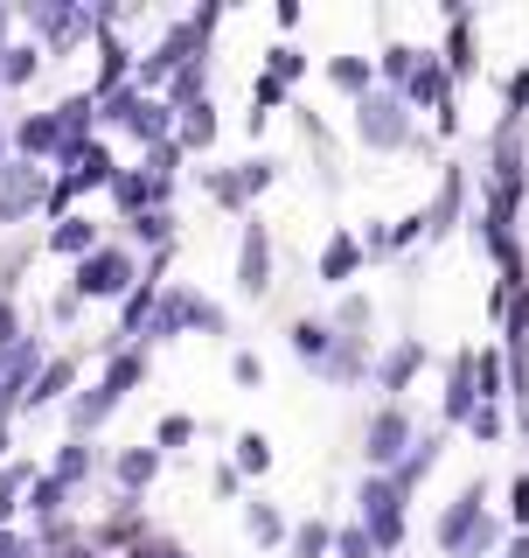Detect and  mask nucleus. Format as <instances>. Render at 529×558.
<instances>
[{
    "mask_svg": "<svg viewBox=\"0 0 529 558\" xmlns=\"http://www.w3.org/2000/svg\"><path fill=\"white\" fill-rule=\"evenodd\" d=\"M481 502H488V488H481V482H467V488H460V502L439 517V551H453V558H481V551H495V545H502V523L488 517Z\"/></svg>",
    "mask_w": 529,
    "mask_h": 558,
    "instance_id": "f257e3e1",
    "label": "nucleus"
},
{
    "mask_svg": "<svg viewBox=\"0 0 529 558\" xmlns=\"http://www.w3.org/2000/svg\"><path fill=\"white\" fill-rule=\"evenodd\" d=\"M356 510H362V531H369V545H377V551H397L404 545V488L391 475H362Z\"/></svg>",
    "mask_w": 529,
    "mask_h": 558,
    "instance_id": "f03ea898",
    "label": "nucleus"
},
{
    "mask_svg": "<svg viewBox=\"0 0 529 558\" xmlns=\"http://www.w3.org/2000/svg\"><path fill=\"white\" fill-rule=\"evenodd\" d=\"M139 287V272H133V252L126 244H98L91 258L77 266V301H112V293H133Z\"/></svg>",
    "mask_w": 529,
    "mask_h": 558,
    "instance_id": "7ed1b4c3",
    "label": "nucleus"
},
{
    "mask_svg": "<svg viewBox=\"0 0 529 558\" xmlns=\"http://www.w3.org/2000/svg\"><path fill=\"white\" fill-rule=\"evenodd\" d=\"M404 447H418V440H411V412L391 398V405H377V412H369V426H362V461L383 475V468L404 461Z\"/></svg>",
    "mask_w": 529,
    "mask_h": 558,
    "instance_id": "20e7f679",
    "label": "nucleus"
},
{
    "mask_svg": "<svg viewBox=\"0 0 529 558\" xmlns=\"http://www.w3.org/2000/svg\"><path fill=\"white\" fill-rule=\"evenodd\" d=\"M356 133L369 147H411V112L391 92H369V98H356Z\"/></svg>",
    "mask_w": 529,
    "mask_h": 558,
    "instance_id": "39448f33",
    "label": "nucleus"
},
{
    "mask_svg": "<svg viewBox=\"0 0 529 558\" xmlns=\"http://www.w3.org/2000/svg\"><path fill=\"white\" fill-rule=\"evenodd\" d=\"M35 203H49V182H42V168H35V161H14V168H0V223H22Z\"/></svg>",
    "mask_w": 529,
    "mask_h": 558,
    "instance_id": "423d86ee",
    "label": "nucleus"
},
{
    "mask_svg": "<svg viewBox=\"0 0 529 558\" xmlns=\"http://www.w3.org/2000/svg\"><path fill=\"white\" fill-rule=\"evenodd\" d=\"M237 287L251 293V301L272 293V231H264L258 217L244 223V244H237Z\"/></svg>",
    "mask_w": 529,
    "mask_h": 558,
    "instance_id": "0eeeda50",
    "label": "nucleus"
},
{
    "mask_svg": "<svg viewBox=\"0 0 529 558\" xmlns=\"http://www.w3.org/2000/svg\"><path fill=\"white\" fill-rule=\"evenodd\" d=\"M14 147L28 154V161H42V154H63V126H57V112H35L14 126Z\"/></svg>",
    "mask_w": 529,
    "mask_h": 558,
    "instance_id": "6e6552de",
    "label": "nucleus"
},
{
    "mask_svg": "<svg viewBox=\"0 0 529 558\" xmlns=\"http://www.w3.org/2000/svg\"><path fill=\"white\" fill-rule=\"evenodd\" d=\"M439 453H446V440H439V433H426V440H418V447H411V453H404V461L391 468V482L404 488V496H411V488H418V482H426L432 468H439Z\"/></svg>",
    "mask_w": 529,
    "mask_h": 558,
    "instance_id": "1a4fd4ad",
    "label": "nucleus"
},
{
    "mask_svg": "<svg viewBox=\"0 0 529 558\" xmlns=\"http://www.w3.org/2000/svg\"><path fill=\"white\" fill-rule=\"evenodd\" d=\"M70 384H77V363H70V356H57V363H42V371H35V384L22 391V405H57V398L70 391Z\"/></svg>",
    "mask_w": 529,
    "mask_h": 558,
    "instance_id": "9d476101",
    "label": "nucleus"
},
{
    "mask_svg": "<svg viewBox=\"0 0 529 558\" xmlns=\"http://www.w3.org/2000/svg\"><path fill=\"white\" fill-rule=\"evenodd\" d=\"M49 252H63V258H77V266H84V258L98 252V223L91 217H63L57 231H49Z\"/></svg>",
    "mask_w": 529,
    "mask_h": 558,
    "instance_id": "9b49d317",
    "label": "nucleus"
},
{
    "mask_svg": "<svg viewBox=\"0 0 529 558\" xmlns=\"http://www.w3.org/2000/svg\"><path fill=\"white\" fill-rule=\"evenodd\" d=\"M418 363H426V342H418V336H404L397 349H391V356H383V371H377V384H383V391H404V384H411V371H418Z\"/></svg>",
    "mask_w": 529,
    "mask_h": 558,
    "instance_id": "f8f14e48",
    "label": "nucleus"
},
{
    "mask_svg": "<svg viewBox=\"0 0 529 558\" xmlns=\"http://www.w3.org/2000/svg\"><path fill=\"white\" fill-rule=\"evenodd\" d=\"M356 266H362V238L342 231V238L321 252V279H328V287H348V279H356Z\"/></svg>",
    "mask_w": 529,
    "mask_h": 558,
    "instance_id": "ddd939ff",
    "label": "nucleus"
},
{
    "mask_svg": "<svg viewBox=\"0 0 529 558\" xmlns=\"http://www.w3.org/2000/svg\"><path fill=\"white\" fill-rule=\"evenodd\" d=\"M244 537H258V545H286L293 531H286V517H279L264 496H251V502H244Z\"/></svg>",
    "mask_w": 529,
    "mask_h": 558,
    "instance_id": "4468645a",
    "label": "nucleus"
},
{
    "mask_svg": "<svg viewBox=\"0 0 529 558\" xmlns=\"http://www.w3.org/2000/svg\"><path fill=\"white\" fill-rule=\"evenodd\" d=\"M28 22L49 35V43H70V35H84L91 28V14H77V8H28Z\"/></svg>",
    "mask_w": 529,
    "mask_h": 558,
    "instance_id": "2eb2a0df",
    "label": "nucleus"
},
{
    "mask_svg": "<svg viewBox=\"0 0 529 558\" xmlns=\"http://www.w3.org/2000/svg\"><path fill=\"white\" fill-rule=\"evenodd\" d=\"M153 475H161V447H126L119 453V482L126 488H147Z\"/></svg>",
    "mask_w": 529,
    "mask_h": 558,
    "instance_id": "dca6fc26",
    "label": "nucleus"
},
{
    "mask_svg": "<svg viewBox=\"0 0 529 558\" xmlns=\"http://www.w3.org/2000/svg\"><path fill=\"white\" fill-rule=\"evenodd\" d=\"M432 98L446 105V63H432V57H426V63H418V77L404 84V105H432Z\"/></svg>",
    "mask_w": 529,
    "mask_h": 558,
    "instance_id": "f3484780",
    "label": "nucleus"
},
{
    "mask_svg": "<svg viewBox=\"0 0 529 558\" xmlns=\"http://www.w3.org/2000/svg\"><path fill=\"white\" fill-rule=\"evenodd\" d=\"M209 140H217V112H209V98L182 105V140H174V147H209Z\"/></svg>",
    "mask_w": 529,
    "mask_h": 558,
    "instance_id": "a211bd4d",
    "label": "nucleus"
},
{
    "mask_svg": "<svg viewBox=\"0 0 529 558\" xmlns=\"http://www.w3.org/2000/svg\"><path fill=\"white\" fill-rule=\"evenodd\" d=\"M35 70H42V49H28V43L0 49V84H28Z\"/></svg>",
    "mask_w": 529,
    "mask_h": 558,
    "instance_id": "6ab92c4d",
    "label": "nucleus"
},
{
    "mask_svg": "<svg viewBox=\"0 0 529 558\" xmlns=\"http://www.w3.org/2000/svg\"><path fill=\"white\" fill-rule=\"evenodd\" d=\"M139 377H147V356H139V349H126V356H112V371H104V391H112V398H126Z\"/></svg>",
    "mask_w": 529,
    "mask_h": 558,
    "instance_id": "aec40b11",
    "label": "nucleus"
},
{
    "mask_svg": "<svg viewBox=\"0 0 529 558\" xmlns=\"http://www.w3.org/2000/svg\"><path fill=\"white\" fill-rule=\"evenodd\" d=\"M328 84H342V92H362V98H369V57H328Z\"/></svg>",
    "mask_w": 529,
    "mask_h": 558,
    "instance_id": "412c9836",
    "label": "nucleus"
},
{
    "mask_svg": "<svg viewBox=\"0 0 529 558\" xmlns=\"http://www.w3.org/2000/svg\"><path fill=\"white\" fill-rule=\"evenodd\" d=\"M264 77H279V84H293V77H307V57H299L293 43H272L264 49Z\"/></svg>",
    "mask_w": 529,
    "mask_h": 558,
    "instance_id": "4be33fe9",
    "label": "nucleus"
},
{
    "mask_svg": "<svg viewBox=\"0 0 529 558\" xmlns=\"http://www.w3.org/2000/svg\"><path fill=\"white\" fill-rule=\"evenodd\" d=\"M237 468H244V475H264V468H272V440H264L258 426L237 433Z\"/></svg>",
    "mask_w": 529,
    "mask_h": 558,
    "instance_id": "5701e85b",
    "label": "nucleus"
},
{
    "mask_svg": "<svg viewBox=\"0 0 529 558\" xmlns=\"http://www.w3.org/2000/svg\"><path fill=\"white\" fill-rule=\"evenodd\" d=\"M63 496H70V488H63L57 475H35V482H28V510H35V517H57Z\"/></svg>",
    "mask_w": 529,
    "mask_h": 558,
    "instance_id": "b1692460",
    "label": "nucleus"
},
{
    "mask_svg": "<svg viewBox=\"0 0 529 558\" xmlns=\"http://www.w3.org/2000/svg\"><path fill=\"white\" fill-rule=\"evenodd\" d=\"M321 551H334V531H328L321 517L299 523V531H293V558H321Z\"/></svg>",
    "mask_w": 529,
    "mask_h": 558,
    "instance_id": "393cba45",
    "label": "nucleus"
},
{
    "mask_svg": "<svg viewBox=\"0 0 529 558\" xmlns=\"http://www.w3.org/2000/svg\"><path fill=\"white\" fill-rule=\"evenodd\" d=\"M49 475H57L63 488H70V482H84V475H91V447H77V440H70V447L57 453V468H49Z\"/></svg>",
    "mask_w": 529,
    "mask_h": 558,
    "instance_id": "a878e982",
    "label": "nucleus"
},
{
    "mask_svg": "<svg viewBox=\"0 0 529 558\" xmlns=\"http://www.w3.org/2000/svg\"><path fill=\"white\" fill-rule=\"evenodd\" d=\"M502 426H508V418H502V405H473V418H467V433H473V440H502Z\"/></svg>",
    "mask_w": 529,
    "mask_h": 558,
    "instance_id": "bb28decb",
    "label": "nucleus"
},
{
    "mask_svg": "<svg viewBox=\"0 0 529 558\" xmlns=\"http://www.w3.org/2000/svg\"><path fill=\"white\" fill-rule=\"evenodd\" d=\"M334 558H377V545H369V531H362V523L334 531Z\"/></svg>",
    "mask_w": 529,
    "mask_h": 558,
    "instance_id": "cd10ccee",
    "label": "nucleus"
},
{
    "mask_svg": "<svg viewBox=\"0 0 529 558\" xmlns=\"http://www.w3.org/2000/svg\"><path fill=\"white\" fill-rule=\"evenodd\" d=\"M133 238H147V244H168V238H174L168 209H147V217H133Z\"/></svg>",
    "mask_w": 529,
    "mask_h": 558,
    "instance_id": "c85d7f7f",
    "label": "nucleus"
},
{
    "mask_svg": "<svg viewBox=\"0 0 529 558\" xmlns=\"http://www.w3.org/2000/svg\"><path fill=\"white\" fill-rule=\"evenodd\" d=\"M231 377L244 384V391H258V384H264V363L251 356V349H237V356H231Z\"/></svg>",
    "mask_w": 529,
    "mask_h": 558,
    "instance_id": "c756f323",
    "label": "nucleus"
},
{
    "mask_svg": "<svg viewBox=\"0 0 529 558\" xmlns=\"http://www.w3.org/2000/svg\"><path fill=\"white\" fill-rule=\"evenodd\" d=\"M153 440H161V447H188V440H196V418H182V412L161 418V433H153Z\"/></svg>",
    "mask_w": 529,
    "mask_h": 558,
    "instance_id": "7c9ffc66",
    "label": "nucleus"
},
{
    "mask_svg": "<svg viewBox=\"0 0 529 558\" xmlns=\"http://www.w3.org/2000/svg\"><path fill=\"white\" fill-rule=\"evenodd\" d=\"M258 105H286V84H279V77H264V70L251 77V112H258Z\"/></svg>",
    "mask_w": 529,
    "mask_h": 558,
    "instance_id": "2f4dec72",
    "label": "nucleus"
},
{
    "mask_svg": "<svg viewBox=\"0 0 529 558\" xmlns=\"http://www.w3.org/2000/svg\"><path fill=\"white\" fill-rule=\"evenodd\" d=\"M508 523H522V531H529V475L508 482Z\"/></svg>",
    "mask_w": 529,
    "mask_h": 558,
    "instance_id": "473e14b6",
    "label": "nucleus"
},
{
    "mask_svg": "<svg viewBox=\"0 0 529 558\" xmlns=\"http://www.w3.org/2000/svg\"><path fill=\"white\" fill-rule=\"evenodd\" d=\"M14 342H22V314H14L8 301H0V356H8Z\"/></svg>",
    "mask_w": 529,
    "mask_h": 558,
    "instance_id": "72a5a7b5",
    "label": "nucleus"
},
{
    "mask_svg": "<svg viewBox=\"0 0 529 558\" xmlns=\"http://www.w3.org/2000/svg\"><path fill=\"white\" fill-rule=\"evenodd\" d=\"M529 112V70H516V84H508V119Z\"/></svg>",
    "mask_w": 529,
    "mask_h": 558,
    "instance_id": "f704fd0d",
    "label": "nucleus"
},
{
    "mask_svg": "<svg viewBox=\"0 0 529 558\" xmlns=\"http://www.w3.org/2000/svg\"><path fill=\"white\" fill-rule=\"evenodd\" d=\"M0 558H35L28 537H14V531H0Z\"/></svg>",
    "mask_w": 529,
    "mask_h": 558,
    "instance_id": "c9c22d12",
    "label": "nucleus"
},
{
    "mask_svg": "<svg viewBox=\"0 0 529 558\" xmlns=\"http://www.w3.org/2000/svg\"><path fill=\"white\" fill-rule=\"evenodd\" d=\"M133 558H196V551H182V545H139Z\"/></svg>",
    "mask_w": 529,
    "mask_h": 558,
    "instance_id": "e433bc0d",
    "label": "nucleus"
},
{
    "mask_svg": "<svg viewBox=\"0 0 529 558\" xmlns=\"http://www.w3.org/2000/svg\"><path fill=\"white\" fill-rule=\"evenodd\" d=\"M508 558H529V531H516V537H508Z\"/></svg>",
    "mask_w": 529,
    "mask_h": 558,
    "instance_id": "4c0bfd02",
    "label": "nucleus"
},
{
    "mask_svg": "<svg viewBox=\"0 0 529 558\" xmlns=\"http://www.w3.org/2000/svg\"><path fill=\"white\" fill-rule=\"evenodd\" d=\"M14 517V488H0V523H8Z\"/></svg>",
    "mask_w": 529,
    "mask_h": 558,
    "instance_id": "58836bf2",
    "label": "nucleus"
},
{
    "mask_svg": "<svg viewBox=\"0 0 529 558\" xmlns=\"http://www.w3.org/2000/svg\"><path fill=\"white\" fill-rule=\"evenodd\" d=\"M8 398H14V391H8V384H0V412H8Z\"/></svg>",
    "mask_w": 529,
    "mask_h": 558,
    "instance_id": "ea45409f",
    "label": "nucleus"
},
{
    "mask_svg": "<svg viewBox=\"0 0 529 558\" xmlns=\"http://www.w3.org/2000/svg\"><path fill=\"white\" fill-rule=\"evenodd\" d=\"M63 558H98V551H63Z\"/></svg>",
    "mask_w": 529,
    "mask_h": 558,
    "instance_id": "a19ab883",
    "label": "nucleus"
},
{
    "mask_svg": "<svg viewBox=\"0 0 529 558\" xmlns=\"http://www.w3.org/2000/svg\"><path fill=\"white\" fill-rule=\"evenodd\" d=\"M0 453H8V426H0Z\"/></svg>",
    "mask_w": 529,
    "mask_h": 558,
    "instance_id": "79ce46f5",
    "label": "nucleus"
},
{
    "mask_svg": "<svg viewBox=\"0 0 529 558\" xmlns=\"http://www.w3.org/2000/svg\"><path fill=\"white\" fill-rule=\"evenodd\" d=\"M0 35H8V14H0Z\"/></svg>",
    "mask_w": 529,
    "mask_h": 558,
    "instance_id": "37998d69",
    "label": "nucleus"
},
{
    "mask_svg": "<svg viewBox=\"0 0 529 558\" xmlns=\"http://www.w3.org/2000/svg\"><path fill=\"white\" fill-rule=\"evenodd\" d=\"M0 154H8V147H0Z\"/></svg>",
    "mask_w": 529,
    "mask_h": 558,
    "instance_id": "c03bdc74",
    "label": "nucleus"
}]
</instances>
